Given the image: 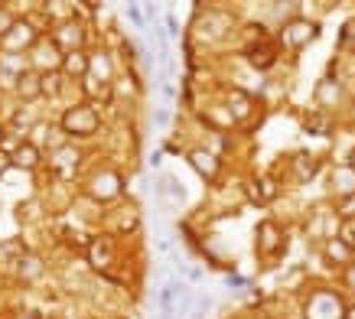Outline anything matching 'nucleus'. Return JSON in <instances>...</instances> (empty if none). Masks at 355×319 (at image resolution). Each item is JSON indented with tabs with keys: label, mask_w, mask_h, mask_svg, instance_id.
Wrapping results in <instances>:
<instances>
[{
	"label": "nucleus",
	"mask_w": 355,
	"mask_h": 319,
	"mask_svg": "<svg viewBox=\"0 0 355 319\" xmlns=\"http://www.w3.org/2000/svg\"><path fill=\"white\" fill-rule=\"evenodd\" d=\"M345 316V307L339 293L333 290H316L306 303V319H343Z\"/></svg>",
	"instance_id": "f257e3e1"
},
{
	"label": "nucleus",
	"mask_w": 355,
	"mask_h": 319,
	"mask_svg": "<svg viewBox=\"0 0 355 319\" xmlns=\"http://www.w3.org/2000/svg\"><path fill=\"white\" fill-rule=\"evenodd\" d=\"M62 130L65 134H95L98 130V111L95 107H88V105H76V107H69L62 117Z\"/></svg>",
	"instance_id": "f03ea898"
},
{
	"label": "nucleus",
	"mask_w": 355,
	"mask_h": 319,
	"mask_svg": "<svg viewBox=\"0 0 355 319\" xmlns=\"http://www.w3.org/2000/svg\"><path fill=\"white\" fill-rule=\"evenodd\" d=\"M316 36H320V23H313V20H293L284 26V33H280V40L287 46H293V49L306 46L310 40H316Z\"/></svg>",
	"instance_id": "7ed1b4c3"
},
{
	"label": "nucleus",
	"mask_w": 355,
	"mask_h": 319,
	"mask_svg": "<svg viewBox=\"0 0 355 319\" xmlns=\"http://www.w3.org/2000/svg\"><path fill=\"white\" fill-rule=\"evenodd\" d=\"M33 26L26 20H17L10 26V30L3 33V49H10V53H20V49H26V46L33 43Z\"/></svg>",
	"instance_id": "20e7f679"
},
{
	"label": "nucleus",
	"mask_w": 355,
	"mask_h": 319,
	"mask_svg": "<svg viewBox=\"0 0 355 319\" xmlns=\"http://www.w3.org/2000/svg\"><path fill=\"white\" fill-rule=\"evenodd\" d=\"M258 248H261V255H280L284 232H280L274 222H261L258 225Z\"/></svg>",
	"instance_id": "39448f33"
},
{
	"label": "nucleus",
	"mask_w": 355,
	"mask_h": 319,
	"mask_svg": "<svg viewBox=\"0 0 355 319\" xmlns=\"http://www.w3.org/2000/svg\"><path fill=\"white\" fill-rule=\"evenodd\" d=\"M121 192V180L114 176V173H98L95 180L88 182V196H95V199H114Z\"/></svg>",
	"instance_id": "423d86ee"
},
{
	"label": "nucleus",
	"mask_w": 355,
	"mask_h": 319,
	"mask_svg": "<svg viewBox=\"0 0 355 319\" xmlns=\"http://www.w3.org/2000/svg\"><path fill=\"white\" fill-rule=\"evenodd\" d=\"M189 163H193L196 170H199V176H205V180H216L218 176V160L209 153V150H189Z\"/></svg>",
	"instance_id": "0eeeda50"
},
{
	"label": "nucleus",
	"mask_w": 355,
	"mask_h": 319,
	"mask_svg": "<svg viewBox=\"0 0 355 319\" xmlns=\"http://www.w3.org/2000/svg\"><path fill=\"white\" fill-rule=\"evenodd\" d=\"M17 95L20 98L43 95V72H20V78H17Z\"/></svg>",
	"instance_id": "6e6552de"
},
{
	"label": "nucleus",
	"mask_w": 355,
	"mask_h": 319,
	"mask_svg": "<svg viewBox=\"0 0 355 319\" xmlns=\"http://www.w3.org/2000/svg\"><path fill=\"white\" fill-rule=\"evenodd\" d=\"M88 261H92L95 270H105L111 261V238H95L92 248H88Z\"/></svg>",
	"instance_id": "1a4fd4ad"
},
{
	"label": "nucleus",
	"mask_w": 355,
	"mask_h": 319,
	"mask_svg": "<svg viewBox=\"0 0 355 319\" xmlns=\"http://www.w3.org/2000/svg\"><path fill=\"white\" fill-rule=\"evenodd\" d=\"M274 59H277V49H274L270 43H258V46L248 49V62L254 65V69H270Z\"/></svg>",
	"instance_id": "9d476101"
},
{
	"label": "nucleus",
	"mask_w": 355,
	"mask_h": 319,
	"mask_svg": "<svg viewBox=\"0 0 355 319\" xmlns=\"http://www.w3.org/2000/svg\"><path fill=\"white\" fill-rule=\"evenodd\" d=\"M36 163H40L36 144H20V147L13 150V166L17 170H36Z\"/></svg>",
	"instance_id": "9b49d317"
},
{
	"label": "nucleus",
	"mask_w": 355,
	"mask_h": 319,
	"mask_svg": "<svg viewBox=\"0 0 355 319\" xmlns=\"http://www.w3.org/2000/svg\"><path fill=\"white\" fill-rule=\"evenodd\" d=\"M251 196H254V202H270L277 196V182L270 180V176H264V180H258L251 186Z\"/></svg>",
	"instance_id": "f8f14e48"
},
{
	"label": "nucleus",
	"mask_w": 355,
	"mask_h": 319,
	"mask_svg": "<svg viewBox=\"0 0 355 319\" xmlns=\"http://www.w3.org/2000/svg\"><path fill=\"white\" fill-rule=\"evenodd\" d=\"M293 166H297V180L300 182H310L316 176V163H313L310 153H297L293 157Z\"/></svg>",
	"instance_id": "ddd939ff"
},
{
	"label": "nucleus",
	"mask_w": 355,
	"mask_h": 319,
	"mask_svg": "<svg viewBox=\"0 0 355 319\" xmlns=\"http://www.w3.org/2000/svg\"><path fill=\"white\" fill-rule=\"evenodd\" d=\"M349 257H352V248L343 245L339 238H333V241L326 245V261H329V264H343V261H349Z\"/></svg>",
	"instance_id": "4468645a"
},
{
	"label": "nucleus",
	"mask_w": 355,
	"mask_h": 319,
	"mask_svg": "<svg viewBox=\"0 0 355 319\" xmlns=\"http://www.w3.org/2000/svg\"><path fill=\"white\" fill-rule=\"evenodd\" d=\"M82 36H85V33L78 30V23H65V26H62V33H59V40H55V43H59V46H65V49H72V46H76L78 40H82ZM72 53H76V49H72Z\"/></svg>",
	"instance_id": "2eb2a0df"
},
{
	"label": "nucleus",
	"mask_w": 355,
	"mask_h": 319,
	"mask_svg": "<svg viewBox=\"0 0 355 319\" xmlns=\"http://www.w3.org/2000/svg\"><path fill=\"white\" fill-rule=\"evenodd\" d=\"M65 72L69 75H85L88 72V59L82 53H65Z\"/></svg>",
	"instance_id": "dca6fc26"
},
{
	"label": "nucleus",
	"mask_w": 355,
	"mask_h": 319,
	"mask_svg": "<svg viewBox=\"0 0 355 319\" xmlns=\"http://www.w3.org/2000/svg\"><path fill=\"white\" fill-rule=\"evenodd\" d=\"M43 95H62V75L55 69L43 72Z\"/></svg>",
	"instance_id": "f3484780"
},
{
	"label": "nucleus",
	"mask_w": 355,
	"mask_h": 319,
	"mask_svg": "<svg viewBox=\"0 0 355 319\" xmlns=\"http://www.w3.org/2000/svg\"><path fill=\"white\" fill-rule=\"evenodd\" d=\"M228 105H232V111H235V117H245L248 111H251V101H248L245 95H232V98H228Z\"/></svg>",
	"instance_id": "a211bd4d"
},
{
	"label": "nucleus",
	"mask_w": 355,
	"mask_h": 319,
	"mask_svg": "<svg viewBox=\"0 0 355 319\" xmlns=\"http://www.w3.org/2000/svg\"><path fill=\"white\" fill-rule=\"evenodd\" d=\"M339 241H343V245H349L355 251V218L352 222H343V232H339Z\"/></svg>",
	"instance_id": "6ab92c4d"
},
{
	"label": "nucleus",
	"mask_w": 355,
	"mask_h": 319,
	"mask_svg": "<svg viewBox=\"0 0 355 319\" xmlns=\"http://www.w3.org/2000/svg\"><path fill=\"white\" fill-rule=\"evenodd\" d=\"M339 215L352 222V215H355V192H352V196H345L343 202H339Z\"/></svg>",
	"instance_id": "aec40b11"
},
{
	"label": "nucleus",
	"mask_w": 355,
	"mask_h": 319,
	"mask_svg": "<svg viewBox=\"0 0 355 319\" xmlns=\"http://www.w3.org/2000/svg\"><path fill=\"white\" fill-rule=\"evenodd\" d=\"M306 130H320V134H326V130H329V121H326V117H320V114H310Z\"/></svg>",
	"instance_id": "412c9836"
},
{
	"label": "nucleus",
	"mask_w": 355,
	"mask_h": 319,
	"mask_svg": "<svg viewBox=\"0 0 355 319\" xmlns=\"http://www.w3.org/2000/svg\"><path fill=\"white\" fill-rule=\"evenodd\" d=\"M339 36H343V46H355V20H349L343 26V33H339Z\"/></svg>",
	"instance_id": "4be33fe9"
},
{
	"label": "nucleus",
	"mask_w": 355,
	"mask_h": 319,
	"mask_svg": "<svg viewBox=\"0 0 355 319\" xmlns=\"http://www.w3.org/2000/svg\"><path fill=\"white\" fill-rule=\"evenodd\" d=\"M128 17H130L134 23H144V13H140L137 3H130V7H128Z\"/></svg>",
	"instance_id": "5701e85b"
},
{
	"label": "nucleus",
	"mask_w": 355,
	"mask_h": 319,
	"mask_svg": "<svg viewBox=\"0 0 355 319\" xmlns=\"http://www.w3.org/2000/svg\"><path fill=\"white\" fill-rule=\"evenodd\" d=\"M345 287H349V290H355V264L349 267V274H345Z\"/></svg>",
	"instance_id": "b1692460"
},
{
	"label": "nucleus",
	"mask_w": 355,
	"mask_h": 319,
	"mask_svg": "<svg viewBox=\"0 0 355 319\" xmlns=\"http://www.w3.org/2000/svg\"><path fill=\"white\" fill-rule=\"evenodd\" d=\"M7 166H13V157H7V153H0V173L7 170Z\"/></svg>",
	"instance_id": "393cba45"
},
{
	"label": "nucleus",
	"mask_w": 355,
	"mask_h": 319,
	"mask_svg": "<svg viewBox=\"0 0 355 319\" xmlns=\"http://www.w3.org/2000/svg\"><path fill=\"white\" fill-rule=\"evenodd\" d=\"M10 26H13V23L7 20V17H3V13H0V33H3V30H10Z\"/></svg>",
	"instance_id": "a878e982"
},
{
	"label": "nucleus",
	"mask_w": 355,
	"mask_h": 319,
	"mask_svg": "<svg viewBox=\"0 0 355 319\" xmlns=\"http://www.w3.org/2000/svg\"><path fill=\"white\" fill-rule=\"evenodd\" d=\"M343 319H355V307H349V309H345V316Z\"/></svg>",
	"instance_id": "bb28decb"
},
{
	"label": "nucleus",
	"mask_w": 355,
	"mask_h": 319,
	"mask_svg": "<svg viewBox=\"0 0 355 319\" xmlns=\"http://www.w3.org/2000/svg\"><path fill=\"white\" fill-rule=\"evenodd\" d=\"M349 166H352V170H355V150H352V157H349Z\"/></svg>",
	"instance_id": "cd10ccee"
},
{
	"label": "nucleus",
	"mask_w": 355,
	"mask_h": 319,
	"mask_svg": "<svg viewBox=\"0 0 355 319\" xmlns=\"http://www.w3.org/2000/svg\"><path fill=\"white\" fill-rule=\"evenodd\" d=\"M20 319H40V316H36V313H30V316H20Z\"/></svg>",
	"instance_id": "c85d7f7f"
},
{
	"label": "nucleus",
	"mask_w": 355,
	"mask_h": 319,
	"mask_svg": "<svg viewBox=\"0 0 355 319\" xmlns=\"http://www.w3.org/2000/svg\"><path fill=\"white\" fill-rule=\"evenodd\" d=\"M0 140H3V130H0Z\"/></svg>",
	"instance_id": "c756f323"
}]
</instances>
